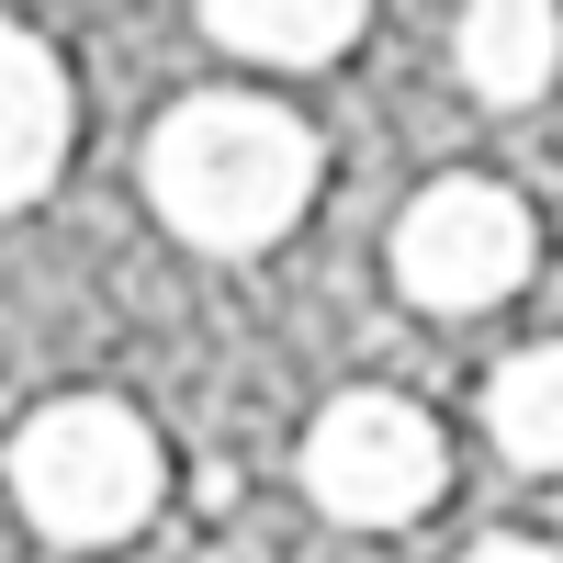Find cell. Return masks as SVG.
<instances>
[{
	"label": "cell",
	"instance_id": "cell-1",
	"mask_svg": "<svg viewBox=\"0 0 563 563\" xmlns=\"http://www.w3.org/2000/svg\"><path fill=\"white\" fill-rule=\"evenodd\" d=\"M147 203L169 214V238L249 260L294 238V214L316 203V135L305 113L260 102V90H192L147 135Z\"/></svg>",
	"mask_w": 563,
	"mask_h": 563
},
{
	"label": "cell",
	"instance_id": "cell-2",
	"mask_svg": "<svg viewBox=\"0 0 563 563\" xmlns=\"http://www.w3.org/2000/svg\"><path fill=\"white\" fill-rule=\"evenodd\" d=\"M12 496L45 541H135L169 496V451L113 395H57L12 429Z\"/></svg>",
	"mask_w": 563,
	"mask_h": 563
},
{
	"label": "cell",
	"instance_id": "cell-3",
	"mask_svg": "<svg viewBox=\"0 0 563 563\" xmlns=\"http://www.w3.org/2000/svg\"><path fill=\"white\" fill-rule=\"evenodd\" d=\"M451 485V440H440V417L429 406H406L384 384H361L339 406H316V429H305V496L327 507V519H350V530H406V519H429Z\"/></svg>",
	"mask_w": 563,
	"mask_h": 563
},
{
	"label": "cell",
	"instance_id": "cell-4",
	"mask_svg": "<svg viewBox=\"0 0 563 563\" xmlns=\"http://www.w3.org/2000/svg\"><path fill=\"white\" fill-rule=\"evenodd\" d=\"M541 260V214L507 192V180H429V192L406 203L395 225V282H406V305H429V316H474V305H507L530 282Z\"/></svg>",
	"mask_w": 563,
	"mask_h": 563
},
{
	"label": "cell",
	"instance_id": "cell-5",
	"mask_svg": "<svg viewBox=\"0 0 563 563\" xmlns=\"http://www.w3.org/2000/svg\"><path fill=\"white\" fill-rule=\"evenodd\" d=\"M57 158H68V68L45 34L0 12V214L34 203L57 180Z\"/></svg>",
	"mask_w": 563,
	"mask_h": 563
},
{
	"label": "cell",
	"instance_id": "cell-6",
	"mask_svg": "<svg viewBox=\"0 0 563 563\" xmlns=\"http://www.w3.org/2000/svg\"><path fill=\"white\" fill-rule=\"evenodd\" d=\"M451 68H462V90H485V102H541L552 68H563V12L552 0H474V12L451 23Z\"/></svg>",
	"mask_w": 563,
	"mask_h": 563
},
{
	"label": "cell",
	"instance_id": "cell-7",
	"mask_svg": "<svg viewBox=\"0 0 563 563\" xmlns=\"http://www.w3.org/2000/svg\"><path fill=\"white\" fill-rule=\"evenodd\" d=\"M361 0H203V34L225 57H260V68H327L361 45Z\"/></svg>",
	"mask_w": 563,
	"mask_h": 563
},
{
	"label": "cell",
	"instance_id": "cell-8",
	"mask_svg": "<svg viewBox=\"0 0 563 563\" xmlns=\"http://www.w3.org/2000/svg\"><path fill=\"white\" fill-rule=\"evenodd\" d=\"M485 429L507 462H530V474H563V339L519 350V361H496V384H485Z\"/></svg>",
	"mask_w": 563,
	"mask_h": 563
},
{
	"label": "cell",
	"instance_id": "cell-9",
	"mask_svg": "<svg viewBox=\"0 0 563 563\" xmlns=\"http://www.w3.org/2000/svg\"><path fill=\"white\" fill-rule=\"evenodd\" d=\"M462 563H563V552H552V541H530V530H496V541H474Z\"/></svg>",
	"mask_w": 563,
	"mask_h": 563
}]
</instances>
